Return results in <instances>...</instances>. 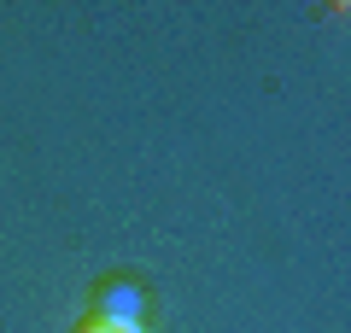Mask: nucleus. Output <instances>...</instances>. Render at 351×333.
I'll return each instance as SVG.
<instances>
[{
    "mask_svg": "<svg viewBox=\"0 0 351 333\" xmlns=\"http://www.w3.org/2000/svg\"><path fill=\"white\" fill-rule=\"evenodd\" d=\"M88 316L106 321V328H141L147 321V293L135 281H123V275H112V281L94 286V310Z\"/></svg>",
    "mask_w": 351,
    "mask_h": 333,
    "instance_id": "1",
    "label": "nucleus"
},
{
    "mask_svg": "<svg viewBox=\"0 0 351 333\" xmlns=\"http://www.w3.org/2000/svg\"><path fill=\"white\" fill-rule=\"evenodd\" d=\"M76 333H112V328H106V321H94V316H88V321H76Z\"/></svg>",
    "mask_w": 351,
    "mask_h": 333,
    "instance_id": "2",
    "label": "nucleus"
},
{
    "mask_svg": "<svg viewBox=\"0 0 351 333\" xmlns=\"http://www.w3.org/2000/svg\"><path fill=\"white\" fill-rule=\"evenodd\" d=\"M112 333H147V328H112Z\"/></svg>",
    "mask_w": 351,
    "mask_h": 333,
    "instance_id": "3",
    "label": "nucleus"
}]
</instances>
